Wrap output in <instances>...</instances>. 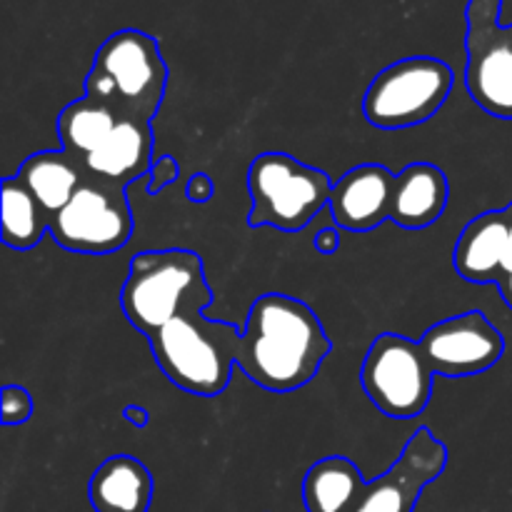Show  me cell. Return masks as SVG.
Segmentation results:
<instances>
[{"instance_id":"cell-8","label":"cell","mask_w":512,"mask_h":512,"mask_svg":"<svg viewBox=\"0 0 512 512\" xmlns=\"http://www.w3.org/2000/svg\"><path fill=\"white\" fill-rule=\"evenodd\" d=\"M503 0H470L468 70L465 85L475 105L500 120H512V25L500 23Z\"/></svg>"},{"instance_id":"cell-19","label":"cell","mask_w":512,"mask_h":512,"mask_svg":"<svg viewBox=\"0 0 512 512\" xmlns=\"http://www.w3.org/2000/svg\"><path fill=\"white\" fill-rule=\"evenodd\" d=\"M0 220H3V243L13 250L35 248L43 235L50 233V215L18 175L3 180Z\"/></svg>"},{"instance_id":"cell-15","label":"cell","mask_w":512,"mask_h":512,"mask_svg":"<svg viewBox=\"0 0 512 512\" xmlns=\"http://www.w3.org/2000/svg\"><path fill=\"white\" fill-rule=\"evenodd\" d=\"M450 200L445 170L433 163H413L395 175L390 220L405 230H423L438 223Z\"/></svg>"},{"instance_id":"cell-12","label":"cell","mask_w":512,"mask_h":512,"mask_svg":"<svg viewBox=\"0 0 512 512\" xmlns=\"http://www.w3.org/2000/svg\"><path fill=\"white\" fill-rule=\"evenodd\" d=\"M395 175L385 165L365 163L350 168L330 193V213L335 225L353 233H368L390 220Z\"/></svg>"},{"instance_id":"cell-26","label":"cell","mask_w":512,"mask_h":512,"mask_svg":"<svg viewBox=\"0 0 512 512\" xmlns=\"http://www.w3.org/2000/svg\"><path fill=\"white\" fill-rule=\"evenodd\" d=\"M498 288H500V295H503V300L508 303V308L512 310V273L505 275L503 283H500Z\"/></svg>"},{"instance_id":"cell-16","label":"cell","mask_w":512,"mask_h":512,"mask_svg":"<svg viewBox=\"0 0 512 512\" xmlns=\"http://www.w3.org/2000/svg\"><path fill=\"white\" fill-rule=\"evenodd\" d=\"M95 512H148L153 503V475L130 455L103 460L88 485Z\"/></svg>"},{"instance_id":"cell-3","label":"cell","mask_w":512,"mask_h":512,"mask_svg":"<svg viewBox=\"0 0 512 512\" xmlns=\"http://www.w3.org/2000/svg\"><path fill=\"white\" fill-rule=\"evenodd\" d=\"M168 88V65L158 40L143 30L125 28L98 48L85 78V95L108 105L120 120L153 123Z\"/></svg>"},{"instance_id":"cell-24","label":"cell","mask_w":512,"mask_h":512,"mask_svg":"<svg viewBox=\"0 0 512 512\" xmlns=\"http://www.w3.org/2000/svg\"><path fill=\"white\" fill-rule=\"evenodd\" d=\"M313 245H315V250H318V253L333 255L335 250L340 248V233H338V230H335V228H323V230H318V235H315Z\"/></svg>"},{"instance_id":"cell-1","label":"cell","mask_w":512,"mask_h":512,"mask_svg":"<svg viewBox=\"0 0 512 512\" xmlns=\"http://www.w3.org/2000/svg\"><path fill=\"white\" fill-rule=\"evenodd\" d=\"M330 350L333 343L308 303L265 293L250 305L238 368L270 393H290L315 378Z\"/></svg>"},{"instance_id":"cell-5","label":"cell","mask_w":512,"mask_h":512,"mask_svg":"<svg viewBox=\"0 0 512 512\" xmlns=\"http://www.w3.org/2000/svg\"><path fill=\"white\" fill-rule=\"evenodd\" d=\"M333 180L325 170L300 163L288 153H260L250 163L248 190L253 198L248 223L298 233L330 205Z\"/></svg>"},{"instance_id":"cell-21","label":"cell","mask_w":512,"mask_h":512,"mask_svg":"<svg viewBox=\"0 0 512 512\" xmlns=\"http://www.w3.org/2000/svg\"><path fill=\"white\" fill-rule=\"evenodd\" d=\"M0 405H3V425H23L33 415V398L20 385H5Z\"/></svg>"},{"instance_id":"cell-14","label":"cell","mask_w":512,"mask_h":512,"mask_svg":"<svg viewBox=\"0 0 512 512\" xmlns=\"http://www.w3.org/2000/svg\"><path fill=\"white\" fill-rule=\"evenodd\" d=\"M153 163V123L123 118L103 145L83 160V168L88 178L128 188L138 178H148Z\"/></svg>"},{"instance_id":"cell-22","label":"cell","mask_w":512,"mask_h":512,"mask_svg":"<svg viewBox=\"0 0 512 512\" xmlns=\"http://www.w3.org/2000/svg\"><path fill=\"white\" fill-rule=\"evenodd\" d=\"M178 173H180V168H178V163H175L173 155L155 158L153 168H150V173H148V193L158 195L160 190H165L170 183H175Z\"/></svg>"},{"instance_id":"cell-2","label":"cell","mask_w":512,"mask_h":512,"mask_svg":"<svg viewBox=\"0 0 512 512\" xmlns=\"http://www.w3.org/2000/svg\"><path fill=\"white\" fill-rule=\"evenodd\" d=\"M213 290L205 280L203 258L193 250H148L130 260L120 305L135 330L150 338L170 320L205 313Z\"/></svg>"},{"instance_id":"cell-25","label":"cell","mask_w":512,"mask_h":512,"mask_svg":"<svg viewBox=\"0 0 512 512\" xmlns=\"http://www.w3.org/2000/svg\"><path fill=\"white\" fill-rule=\"evenodd\" d=\"M123 415H125V420H128V423L135 425V428H145V425H148V420H150L148 410L140 408V405H128V408L123 410Z\"/></svg>"},{"instance_id":"cell-20","label":"cell","mask_w":512,"mask_h":512,"mask_svg":"<svg viewBox=\"0 0 512 512\" xmlns=\"http://www.w3.org/2000/svg\"><path fill=\"white\" fill-rule=\"evenodd\" d=\"M118 120L120 118L108 105L98 103V100L88 98V95L80 100H73L58 115V135L60 143H63V150L83 163L113 133Z\"/></svg>"},{"instance_id":"cell-9","label":"cell","mask_w":512,"mask_h":512,"mask_svg":"<svg viewBox=\"0 0 512 512\" xmlns=\"http://www.w3.org/2000/svg\"><path fill=\"white\" fill-rule=\"evenodd\" d=\"M50 235L73 253L108 255L125 248L133 235V210L125 188L85 178L68 205L50 218Z\"/></svg>"},{"instance_id":"cell-13","label":"cell","mask_w":512,"mask_h":512,"mask_svg":"<svg viewBox=\"0 0 512 512\" xmlns=\"http://www.w3.org/2000/svg\"><path fill=\"white\" fill-rule=\"evenodd\" d=\"M510 225L508 213L488 210L470 220L453 250V268L468 283L500 285L508 275Z\"/></svg>"},{"instance_id":"cell-4","label":"cell","mask_w":512,"mask_h":512,"mask_svg":"<svg viewBox=\"0 0 512 512\" xmlns=\"http://www.w3.org/2000/svg\"><path fill=\"white\" fill-rule=\"evenodd\" d=\"M158 368L170 383L200 398H215L228 388L240 358V330L205 313L170 320L150 335Z\"/></svg>"},{"instance_id":"cell-10","label":"cell","mask_w":512,"mask_h":512,"mask_svg":"<svg viewBox=\"0 0 512 512\" xmlns=\"http://www.w3.org/2000/svg\"><path fill=\"white\" fill-rule=\"evenodd\" d=\"M430 368L440 378H468L490 370L505 353V338L480 310L430 325L420 338Z\"/></svg>"},{"instance_id":"cell-11","label":"cell","mask_w":512,"mask_h":512,"mask_svg":"<svg viewBox=\"0 0 512 512\" xmlns=\"http://www.w3.org/2000/svg\"><path fill=\"white\" fill-rule=\"evenodd\" d=\"M448 468V448L428 428L415 430L388 473L365 485L355 512H413L420 495Z\"/></svg>"},{"instance_id":"cell-17","label":"cell","mask_w":512,"mask_h":512,"mask_svg":"<svg viewBox=\"0 0 512 512\" xmlns=\"http://www.w3.org/2000/svg\"><path fill=\"white\" fill-rule=\"evenodd\" d=\"M368 480L358 465L343 455H328L310 465L303 478V503L308 512H355Z\"/></svg>"},{"instance_id":"cell-18","label":"cell","mask_w":512,"mask_h":512,"mask_svg":"<svg viewBox=\"0 0 512 512\" xmlns=\"http://www.w3.org/2000/svg\"><path fill=\"white\" fill-rule=\"evenodd\" d=\"M18 178L28 185V190L38 198L45 213L53 218L55 213H60L68 205V200L73 198L75 190L83 185L88 175H85L83 163L78 158H73V155L60 148L30 155L20 165Z\"/></svg>"},{"instance_id":"cell-7","label":"cell","mask_w":512,"mask_h":512,"mask_svg":"<svg viewBox=\"0 0 512 512\" xmlns=\"http://www.w3.org/2000/svg\"><path fill=\"white\" fill-rule=\"evenodd\" d=\"M433 375L420 340L383 333L365 353L360 383L380 413L395 420H413L433 398Z\"/></svg>"},{"instance_id":"cell-6","label":"cell","mask_w":512,"mask_h":512,"mask_svg":"<svg viewBox=\"0 0 512 512\" xmlns=\"http://www.w3.org/2000/svg\"><path fill=\"white\" fill-rule=\"evenodd\" d=\"M455 85V73L433 55H410L380 70L363 98V115L383 130L423 125L438 113Z\"/></svg>"},{"instance_id":"cell-23","label":"cell","mask_w":512,"mask_h":512,"mask_svg":"<svg viewBox=\"0 0 512 512\" xmlns=\"http://www.w3.org/2000/svg\"><path fill=\"white\" fill-rule=\"evenodd\" d=\"M213 180H210L208 173H195L193 178L188 180V188H185V195H188L190 203L205 205L210 198H213Z\"/></svg>"},{"instance_id":"cell-27","label":"cell","mask_w":512,"mask_h":512,"mask_svg":"<svg viewBox=\"0 0 512 512\" xmlns=\"http://www.w3.org/2000/svg\"><path fill=\"white\" fill-rule=\"evenodd\" d=\"M505 213H508V225H510V253H508V275L512 273V203L505 208Z\"/></svg>"}]
</instances>
